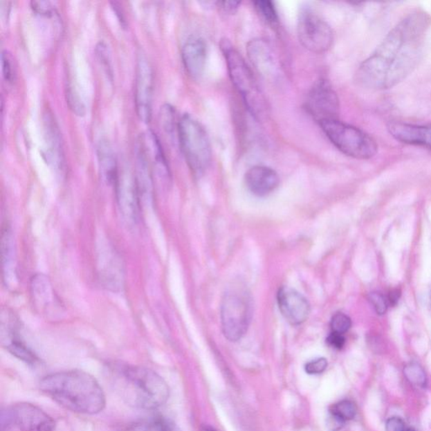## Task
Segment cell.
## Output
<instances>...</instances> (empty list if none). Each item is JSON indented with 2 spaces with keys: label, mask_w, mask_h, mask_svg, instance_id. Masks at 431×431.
Listing matches in <instances>:
<instances>
[{
  "label": "cell",
  "mask_w": 431,
  "mask_h": 431,
  "mask_svg": "<svg viewBox=\"0 0 431 431\" xmlns=\"http://www.w3.org/2000/svg\"><path fill=\"white\" fill-rule=\"evenodd\" d=\"M176 110L172 106L169 104H165V106L161 107V122L162 127L166 131L167 134H172L173 131L176 130Z\"/></svg>",
  "instance_id": "f1b7e54d"
},
{
  "label": "cell",
  "mask_w": 431,
  "mask_h": 431,
  "mask_svg": "<svg viewBox=\"0 0 431 431\" xmlns=\"http://www.w3.org/2000/svg\"><path fill=\"white\" fill-rule=\"evenodd\" d=\"M120 210L126 220L137 223L140 209V193L136 176L125 172L119 173L118 181L115 186Z\"/></svg>",
  "instance_id": "5bb4252c"
},
{
  "label": "cell",
  "mask_w": 431,
  "mask_h": 431,
  "mask_svg": "<svg viewBox=\"0 0 431 431\" xmlns=\"http://www.w3.org/2000/svg\"><path fill=\"white\" fill-rule=\"evenodd\" d=\"M185 69L193 80L203 75L208 58V46L203 38L190 37L185 41L181 52Z\"/></svg>",
  "instance_id": "e0dca14e"
},
{
  "label": "cell",
  "mask_w": 431,
  "mask_h": 431,
  "mask_svg": "<svg viewBox=\"0 0 431 431\" xmlns=\"http://www.w3.org/2000/svg\"><path fill=\"white\" fill-rule=\"evenodd\" d=\"M19 323L12 314L7 313L6 317L2 314L1 340L3 347L8 351L29 365H37L38 356L26 345L19 331Z\"/></svg>",
  "instance_id": "7c38bea8"
},
{
  "label": "cell",
  "mask_w": 431,
  "mask_h": 431,
  "mask_svg": "<svg viewBox=\"0 0 431 431\" xmlns=\"http://www.w3.org/2000/svg\"><path fill=\"white\" fill-rule=\"evenodd\" d=\"M431 17L416 10L406 15L360 65L356 80L360 86L383 91L403 82L421 62Z\"/></svg>",
  "instance_id": "6da1fadb"
},
{
  "label": "cell",
  "mask_w": 431,
  "mask_h": 431,
  "mask_svg": "<svg viewBox=\"0 0 431 431\" xmlns=\"http://www.w3.org/2000/svg\"><path fill=\"white\" fill-rule=\"evenodd\" d=\"M400 297V291L398 289H395L392 291L389 295V298H388V301H389L390 304L395 306L398 304Z\"/></svg>",
  "instance_id": "b9f144b4"
},
{
  "label": "cell",
  "mask_w": 431,
  "mask_h": 431,
  "mask_svg": "<svg viewBox=\"0 0 431 431\" xmlns=\"http://www.w3.org/2000/svg\"><path fill=\"white\" fill-rule=\"evenodd\" d=\"M327 367V360L325 358H318L311 360V362L306 363L305 366V371L306 374L317 375L324 372Z\"/></svg>",
  "instance_id": "d590c367"
},
{
  "label": "cell",
  "mask_w": 431,
  "mask_h": 431,
  "mask_svg": "<svg viewBox=\"0 0 431 431\" xmlns=\"http://www.w3.org/2000/svg\"><path fill=\"white\" fill-rule=\"evenodd\" d=\"M297 36L304 48L313 53L328 52L333 45V33L329 23L309 9L298 15Z\"/></svg>",
  "instance_id": "9c48e42d"
},
{
  "label": "cell",
  "mask_w": 431,
  "mask_h": 431,
  "mask_svg": "<svg viewBox=\"0 0 431 431\" xmlns=\"http://www.w3.org/2000/svg\"><path fill=\"white\" fill-rule=\"evenodd\" d=\"M318 124L332 145L349 157L366 161L378 153V146L375 140L358 127L339 119Z\"/></svg>",
  "instance_id": "8992f818"
},
{
  "label": "cell",
  "mask_w": 431,
  "mask_h": 431,
  "mask_svg": "<svg viewBox=\"0 0 431 431\" xmlns=\"http://www.w3.org/2000/svg\"><path fill=\"white\" fill-rule=\"evenodd\" d=\"M163 431H181V430H178L177 427L176 426V425H174L172 422H170L168 421V422H167V424L165 427L164 430Z\"/></svg>",
  "instance_id": "7bdbcfd3"
},
{
  "label": "cell",
  "mask_w": 431,
  "mask_h": 431,
  "mask_svg": "<svg viewBox=\"0 0 431 431\" xmlns=\"http://www.w3.org/2000/svg\"><path fill=\"white\" fill-rule=\"evenodd\" d=\"M232 84L242 96L244 104L255 119L263 120L268 115V104L253 72L244 58L228 40L220 42Z\"/></svg>",
  "instance_id": "277c9868"
},
{
  "label": "cell",
  "mask_w": 431,
  "mask_h": 431,
  "mask_svg": "<svg viewBox=\"0 0 431 431\" xmlns=\"http://www.w3.org/2000/svg\"><path fill=\"white\" fill-rule=\"evenodd\" d=\"M3 281L8 287H14L17 278V255L12 232L10 228L3 229L1 237Z\"/></svg>",
  "instance_id": "603a6c76"
},
{
  "label": "cell",
  "mask_w": 431,
  "mask_h": 431,
  "mask_svg": "<svg viewBox=\"0 0 431 431\" xmlns=\"http://www.w3.org/2000/svg\"><path fill=\"white\" fill-rule=\"evenodd\" d=\"M368 299L378 315H383L387 313V300L382 293L378 292L371 293L369 294Z\"/></svg>",
  "instance_id": "836d02e7"
},
{
  "label": "cell",
  "mask_w": 431,
  "mask_h": 431,
  "mask_svg": "<svg viewBox=\"0 0 431 431\" xmlns=\"http://www.w3.org/2000/svg\"><path fill=\"white\" fill-rule=\"evenodd\" d=\"M403 375L407 382L413 386L425 388L427 385V376L424 368L417 363H410L403 367Z\"/></svg>",
  "instance_id": "484cf974"
},
{
  "label": "cell",
  "mask_w": 431,
  "mask_h": 431,
  "mask_svg": "<svg viewBox=\"0 0 431 431\" xmlns=\"http://www.w3.org/2000/svg\"><path fill=\"white\" fill-rule=\"evenodd\" d=\"M99 275L107 289L118 292L123 286L124 269L122 258L111 246L102 248L99 258Z\"/></svg>",
  "instance_id": "2e32d148"
},
{
  "label": "cell",
  "mask_w": 431,
  "mask_h": 431,
  "mask_svg": "<svg viewBox=\"0 0 431 431\" xmlns=\"http://www.w3.org/2000/svg\"><path fill=\"white\" fill-rule=\"evenodd\" d=\"M30 289L35 306L41 313L48 315L52 313L51 310L55 312V306H60L53 292L51 282L46 275L42 274L35 275L30 283Z\"/></svg>",
  "instance_id": "44dd1931"
},
{
  "label": "cell",
  "mask_w": 431,
  "mask_h": 431,
  "mask_svg": "<svg viewBox=\"0 0 431 431\" xmlns=\"http://www.w3.org/2000/svg\"><path fill=\"white\" fill-rule=\"evenodd\" d=\"M345 422L336 415L330 414L327 421V427L330 431H339L342 429Z\"/></svg>",
  "instance_id": "ab89813d"
},
{
  "label": "cell",
  "mask_w": 431,
  "mask_h": 431,
  "mask_svg": "<svg viewBox=\"0 0 431 431\" xmlns=\"http://www.w3.org/2000/svg\"><path fill=\"white\" fill-rule=\"evenodd\" d=\"M327 343L333 348L341 349L344 347L345 339L341 333L332 332L327 338Z\"/></svg>",
  "instance_id": "f35d334b"
},
{
  "label": "cell",
  "mask_w": 431,
  "mask_h": 431,
  "mask_svg": "<svg viewBox=\"0 0 431 431\" xmlns=\"http://www.w3.org/2000/svg\"><path fill=\"white\" fill-rule=\"evenodd\" d=\"M140 143L145 149L147 159L152 161L158 176L169 181L170 170L168 161H167L164 149L156 134L153 131H147V134L143 136Z\"/></svg>",
  "instance_id": "7402d4cb"
},
{
  "label": "cell",
  "mask_w": 431,
  "mask_h": 431,
  "mask_svg": "<svg viewBox=\"0 0 431 431\" xmlns=\"http://www.w3.org/2000/svg\"><path fill=\"white\" fill-rule=\"evenodd\" d=\"M167 422L168 421L163 417L142 419L128 425L123 431H163Z\"/></svg>",
  "instance_id": "4316f807"
},
{
  "label": "cell",
  "mask_w": 431,
  "mask_h": 431,
  "mask_svg": "<svg viewBox=\"0 0 431 431\" xmlns=\"http://www.w3.org/2000/svg\"><path fill=\"white\" fill-rule=\"evenodd\" d=\"M305 109L318 123L338 119L340 99L328 80L321 79L314 84L306 97Z\"/></svg>",
  "instance_id": "30bf717a"
},
{
  "label": "cell",
  "mask_w": 431,
  "mask_h": 431,
  "mask_svg": "<svg viewBox=\"0 0 431 431\" xmlns=\"http://www.w3.org/2000/svg\"><path fill=\"white\" fill-rule=\"evenodd\" d=\"M1 64L3 76L7 82L12 83L15 79V68L13 63V57L6 50H3L1 54Z\"/></svg>",
  "instance_id": "4dcf8cb0"
},
{
  "label": "cell",
  "mask_w": 431,
  "mask_h": 431,
  "mask_svg": "<svg viewBox=\"0 0 431 431\" xmlns=\"http://www.w3.org/2000/svg\"><path fill=\"white\" fill-rule=\"evenodd\" d=\"M44 129L46 142L45 156L46 161L57 170H62L64 165L63 147L59 129L51 112L44 115Z\"/></svg>",
  "instance_id": "ffe728a7"
},
{
  "label": "cell",
  "mask_w": 431,
  "mask_h": 431,
  "mask_svg": "<svg viewBox=\"0 0 431 431\" xmlns=\"http://www.w3.org/2000/svg\"><path fill=\"white\" fill-rule=\"evenodd\" d=\"M95 53L98 57L100 64L103 66L104 70L109 77H112V68L111 65L110 53H109L108 46L104 42H100L96 46Z\"/></svg>",
  "instance_id": "d6a6232c"
},
{
  "label": "cell",
  "mask_w": 431,
  "mask_h": 431,
  "mask_svg": "<svg viewBox=\"0 0 431 431\" xmlns=\"http://www.w3.org/2000/svg\"><path fill=\"white\" fill-rule=\"evenodd\" d=\"M203 431H216V430L211 428V427H205Z\"/></svg>",
  "instance_id": "ee69618b"
},
{
  "label": "cell",
  "mask_w": 431,
  "mask_h": 431,
  "mask_svg": "<svg viewBox=\"0 0 431 431\" xmlns=\"http://www.w3.org/2000/svg\"><path fill=\"white\" fill-rule=\"evenodd\" d=\"M112 379L124 401L137 409L156 410L169 398V388L165 380L150 369L122 365L115 367Z\"/></svg>",
  "instance_id": "3957f363"
},
{
  "label": "cell",
  "mask_w": 431,
  "mask_h": 431,
  "mask_svg": "<svg viewBox=\"0 0 431 431\" xmlns=\"http://www.w3.org/2000/svg\"><path fill=\"white\" fill-rule=\"evenodd\" d=\"M42 393L72 412L96 414L106 407V395L98 380L84 371L57 372L40 382Z\"/></svg>",
  "instance_id": "7a4b0ae2"
},
{
  "label": "cell",
  "mask_w": 431,
  "mask_h": 431,
  "mask_svg": "<svg viewBox=\"0 0 431 431\" xmlns=\"http://www.w3.org/2000/svg\"><path fill=\"white\" fill-rule=\"evenodd\" d=\"M332 331L344 335L351 327V320L347 314L338 313L333 315L331 320Z\"/></svg>",
  "instance_id": "1f68e13d"
},
{
  "label": "cell",
  "mask_w": 431,
  "mask_h": 431,
  "mask_svg": "<svg viewBox=\"0 0 431 431\" xmlns=\"http://www.w3.org/2000/svg\"><path fill=\"white\" fill-rule=\"evenodd\" d=\"M405 422L400 417H391L387 419L385 431H406Z\"/></svg>",
  "instance_id": "8d00e7d4"
},
{
  "label": "cell",
  "mask_w": 431,
  "mask_h": 431,
  "mask_svg": "<svg viewBox=\"0 0 431 431\" xmlns=\"http://www.w3.org/2000/svg\"><path fill=\"white\" fill-rule=\"evenodd\" d=\"M55 427L54 419L32 403H17L2 410L1 431H53Z\"/></svg>",
  "instance_id": "ba28073f"
},
{
  "label": "cell",
  "mask_w": 431,
  "mask_h": 431,
  "mask_svg": "<svg viewBox=\"0 0 431 431\" xmlns=\"http://www.w3.org/2000/svg\"><path fill=\"white\" fill-rule=\"evenodd\" d=\"M66 96H67L68 107L73 111V113L80 116H84L85 107L75 89L69 85L67 88V92H66Z\"/></svg>",
  "instance_id": "f546056e"
},
{
  "label": "cell",
  "mask_w": 431,
  "mask_h": 431,
  "mask_svg": "<svg viewBox=\"0 0 431 431\" xmlns=\"http://www.w3.org/2000/svg\"><path fill=\"white\" fill-rule=\"evenodd\" d=\"M178 138L182 154L194 176L200 177L211 165L212 150L205 128L192 115L178 120Z\"/></svg>",
  "instance_id": "5b68a950"
},
{
  "label": "cell",
  "mask_w": 431,
  "mask_h": 431,
  "mask_svg": "<svg viewBox=\"0 0 431 431\" xmlns=\"http://www.w3.org/2000/svg\"><path fill=\"white\" fill-rule=\"evenodd\" d=\"M241 2L239 1H221L217 2V6L222 10L224 14L235 15L238 12Z\"/></svg>",
  "instance_id": "74e56055"
},
{
  "label": "cell",
  "mask_w": 431,
  "mask_h": 431,
  "mask_svg": "<svg viewBox=\"0 0 431 431\" xmlns=\"http://www.w3.org/2000/svg\"><path fill=\"white\" fill-rule=\"evenodd\" d=\"M252 305L250 294L241 287H234L223 298L221 320L223 335L235 342L242 339L250 326Z\"/></svg>",
  "instance_id": "52a82bcc"
},
{
  "label": "cell",
  "mask_w": 431,
  "mask_h": 431,
  "mask_svg": "<svg viewBox=\"0 0 431 431\" xmlns=\"http://www.w3.org/2000/svg\"><path fill=\"white\" fill-rule=\"evenodd\" d=\"M256 12L268 25L275 26L278 24L279 17L275 3L269 0H257L254 3Z\"/></svg>",
  "instance_id": "d4e9b609"
},
{
  "label": "cell",
  "mask_w": 431,
  "mask_h": 431,
  "mask_svg": "<svg viewBox=\"0 0 431 431\" xmlns=\"http://www.w3.org/2000/svg\"><path fill=\"white\" fill-rule=\"evenodd\" d=\"M330 414L336 415L338 418L342 419L345 422L351 421L356 417L357 407L354 403L349 400H342L336 403L330 410Z\"/></svg>",
  "instance_id": "83f0119b"
},
{
  "label": "cell",
  "mask_w": 431,
  "mask_h": 431,
  "mask_svg": "<svg viewBox=\"0 0 431 431\" xmlns=\"http://www.w3.org/2000/svg\"><path fill=\"white\" fill-rule=\"evenodd\" d=\"M277 302L279 311L289 324L299 325L308 320L311 310L309 302L292 287H282L277 294Z\"/></svg>",
  "instance_id": "9a60e30c"
},
{
  "label": "cell",
  "mask_w": 431,
  "mask_h": 431,
  "mask_svg": "<svg viewBox=\"0 0 431 431\" xmlns=\"http://www.w3.org/2000/svg\"><path fill=\"white\" fill-rule=\"evenodd\" d=\"M406 431H417V430L414 429H407Z\"/></svg>",
  "instance_id": "f6af8a7d"
},
{
  "label": "cell",
  "mask_w": 431,
  "mask_h": 431,
  "mask_svg": "<svg viewBox=\"0 0 431 431\" xmlns=\"http://www.w3.org/2000/svg\"><path fill=\"white\" fill-rule=\"evenodd\" d=\"M154 73L152 66L143 53H139L136 69L135 106L140 121L149 123L152 119Z\"/></svg>",
  "instance_id": "8fae6325"
},
{
  "label": "cell",
  "mask_w": 431,
  "mask_h": 431,
  "mask_svg": "<svg viewBox=\"0 0 431 431\" xmlns=\"http://www.w3.org/2000/svg\"><path fill=\"white\" fill-rule=\"evenodd\" d=\"M248 57L257 71L266 80L275 81L281 75L273 46L265 39L256 38L247 45Z\"/></svg>",
  "instance_id": "4fadbf2b"
},
{
  "label": "cell",
  "mask_w": 431,
  "mask_h": 431,
  "mask_svg": "<svg viewBox=\"0 0 431 431\" xmlns=\"http://www.w3.org/2000/svg\"><path fill=\"white\" fill-rule=\"evenodd\" d=\"M111 3H112V7H113V9L115 10V12L116 13V15H118L119 18V21L122 22V26H126L125 18H124V15L122 12L121 8L118 6V3L113 2Z\"/></svg>",
  "instance_id": "60d3db41"
},
{
  "label": "cell",
  "mask_w": 431,
  "mask_h": 431,
  "mask_svg": "<svg viewBox=\"0 0 431 431\" xmlns=\"http://www.w3.org/2000/svg\"><path fill=\"white\" fill-rule=\"evenodd\" d=\"M387 128L388 133L397 141L431 150V126L394 122L388 123Z\"/></svg>",
  "instance_id": "ac0fdd59"
},
{
  "label": "cell",
  "mask_w": 431,
  "mask_h": 431,
  "mask_svg": "<svg viewBox=\"0 0 431 431\" xmlns=\"http://www.w3.org/2000/svg\"><path fill=\"white\" fill-rule=\"evenodd\" d=\"M244 183L252 194L257 196H266L278 187V174L270 167L256 165L244 174Z\"/></svg>",
  "instance_id": "d6986e66"
},
{
  "label": "cell",
  "mask_w": 431,
  "mask_h": 431,
  "mask_svg": "<svg viewBox=\"0 0 431 431\" xmlns=\"http://www.w3.org/2000/svg\"><path fill=\"white\" fill-rule=\"evenodd\" d=\"M97 154L103 180L108 185L116 186L119 177L118 161L113 149L107 139L100 140L97 146Z\"/></svg>",
  "instance_id": "cb8c5ba5"
},
{
  "label": "cell",
  "mask_w": 431,
  "mask_h": 431,
  "mask_svg": "<svg viewBox=\"0 0 431 431\" xmlns=\"http://www.w3.org/2000/svg\"><path fill=\"white\" fill-rule=\"evenodd\" d=\"M32 9L37 14L44 15V17H52L55 12V7L49 1H32L30 2Z\"/></svg>",
  "instance_id": "e575fe53"
}]
</instances>
